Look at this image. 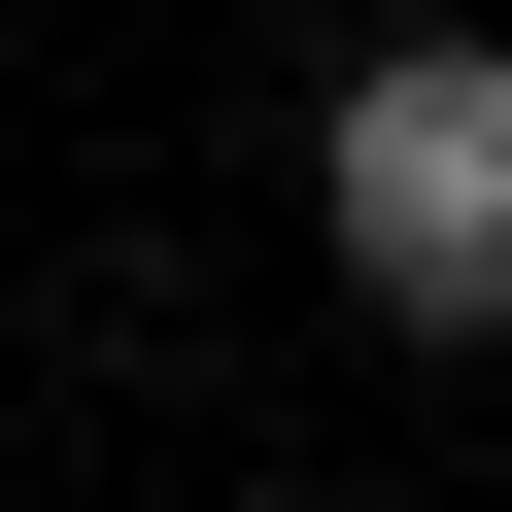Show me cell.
Returning a JSON list of instances; mask_svg holds the SVG:
<instances>
[{
	"mask_svg": "<svg viewBox=\"0 0 512 512\" xmlns=\"http://www.w3.org/2000/svg\"><path fill=\"white\" fill-rule=\"evenodd\" d=\"M308 274H342L410 376L512 342V35H478V0H410V35L308 69Z\"/></svg>",
	"mask_w": 512,
	"mask_h": 512,
	"instance_id": "1",
	"label": "cell"
}]
</instances>
